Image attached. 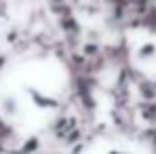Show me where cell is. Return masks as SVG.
I'll return each mask as SVG.
<instances>
[{
	"label": "cell",
	"mask_w": 156,
	"mask_h": 154,
	"mask_svg": "<svg viewBox=\"0 0 156 154\" xmlns=\"http://www.w3.org/2000/svg\"><path fill=\"white\" fill-rule=\"evenodd\" d=\"M101 154H129L127 150H120V148H105Z\"/></svg>",
	"instance_id": "6da1fadb"
}]
</instances>
